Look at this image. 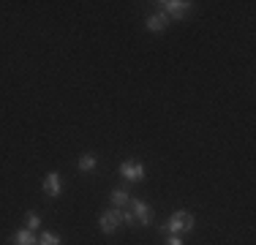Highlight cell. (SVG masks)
I'll use <instances>...</instances> for the list:
<instances>
[{"instance_id": "obj_1", "label": "cell", "mask_w": 256, "mask_h": 245, "mask_svg": "<svg viewBox=\"0 0 256 245\" xmlns=\"http://www.w3.org/2000/svg\"><path fill=\"white\" fill-rule=\"evenodd\" d=\"M194 226H196V218L188 210H180V212H174V216H169L166 224H161L158 229L166 232V234H188V232H194Z\"/></svg>"}, {"instance_id": "obj_14", "label": "cell", "mask_w": 256, "mask_h": 245, "mask_svg": "<svg viewBox=\"0 0 256 245\" xmlns=\"http://www.w3.org/2000/svg\"><path fill=\"white\" fill-rule=\"evenodd\" d=\"M166 245H186V242H182V237H178V234H169Z\"/></svg>"}, {"instance_id": "obj_7", "label": "cell", "mask_w": 256, "mask_h": 245, "mask_svg": "<svg viewBox=\"0 0 256 245\" xmlns=\"http://www.w3.org/2000/svg\"><path fill=\"white\" fill-rule=\"evenodd\" d=\"M60 188H63V182H60V174L58 172H50V174L44 177V182H41V191H44L46 196H60Z\"/></svg>"}, {"instance_id": "obj_6", "label": "cell", "mask_w": 256, "mask_h": 245, "mask_svg": "<svg viewBox=\"0 0 256 245\" xmlns=\"http://www.w3.org/2000/svg\"><path fill=\"white\" fill-rule=\"evenodd\" d=\"M169 24V16L164 14V11H156V14H148V20H144V30H150V33H164Z\"/></svg>"}, {"instance_id": "obj_4", "label": "cell", "mask_w": 256, "mask_h": 245, "mask_svg": "<svg viewBox=\"0 0 256 245\" xmlns=\"http://www.w3.org/2000/svg\"><path fill=\"white\" fill-rule=\"evenodd\" d=\"M128 204H131V212H134V218H136L139 226H150V224H153V210L148 207V202L128 199Z\"/></svg>"}, {"instance_id": "obj_8", "label": "cell", "mask_w": 256, "mask_h": 245, "mask_svg": "<svg viewBox=\"0 0 256 245\" xmlns=\"http://www.w3.org/2000/svg\"><path fill=\"white\" fill-rule=\"evenodd\" d=\"M11 245H38V237L30 229H16L14 234H11Z\"/></svg>"}, {"instance_id": "obj_9", "label": "cell", "mask_w": 256, "mask_h": 245, "mask_svg": "<svg viewBox=\"0 0 256 245\" xmlns=\"http://www.w3.org/2000/svg\"><path fill=\"white\" fill-rule=\"evenodd\" d=\"M96 164H98L96 152H82V156H79V161H76V169H79V172H93Z\"/></svg>"}, {"instance_id": "obj_10", "label": "cell", "mask_w": 256, "mask_h": 245, "mask_svg": "<svg viewBox=\"0 0 256 245\" xmlns=\"http://www.w3.org/2000/svg\"><path fill=\"white\" fill-rule=\"evenodd\" d=\"M109 199H112V204H114V207H126L131 196H128V191H126V188H114V191L109 194Z\"/></svg>"}, {"instance_id": "obj_5", "label": "cell", "mask_w": 256, "mask_h": 245, "mask_svg": "<svg viewBox=\"0 0 256 245\" xmlns=\"http://www.w3.org/2000/svg\"><path fill=\"white\" fill-rule=\"evenodd\" d=\"M120 177L126 182H139V180H144V166L139 161H123L120 164Z\"/></svg>"}, {"instance_id": "obj_3", "label": "cell", "mask_w": 256, "mask_h": 245, "mask_svg": "<svg viewBox=\"0 0 256 245\" xmlns=\"http://www.w3.org/2000/svg\"><path fill=\"white\" fill-rule=\"evenodd\" d=\"M123 226V210H104L98 216V229L104 234H114Z\"/></svg>"}, {"instance_id": "obj_12", "label": "cell", "mask_w": 256, "mask_h": 245, "mask_svg": "<svg viewBox=\"0 0 256 245\" xmlns=\"http://www.w3.org/2000/svg\"><path fill=\"white\" fill-rule=\"evenodd\" d=\"M38 226H41V218H38V212H36V210H28V212H25V229L36 232Z\"/></svg>"}, {"instance_id": "obj_13", "label": "cell", "mask_w": 256, "mask_h": 245, "mask_svg": "<svg viewBox=\"0 0 256 245\" xmlns=\"http://www.w3.org/2000/svg\"><path fill=\"white\" fill-rule=\"evenodd\" d=\"M123 224H136V218H134L131 210H123Z\"/></svg>"}, {"instance_id": "obj_2", "label": "cell", "mask_w": 256, "mask_h": 245, "mask_svg": "<svg viewBox=\"0 0 256 245\" xmlns=\"http://www.w3.org/2000/svg\"><path fill=\"white\" fill-rule=\"evenodd\" d=\"M158 6H161V11L169 16V20H186V16L194 11L191 0H161Z\"/></svg>"}, {"instance_id": "obj_11", "label": "cell", "mask_w": 256, "mask_h": 245, "mask_svg": "<svg viewBox=\"0 0 256 245\" xmlns=\"http://www.w3.org/2000/svg\"><path fill=\"white\" fill-rule=\"evenodd\" d=\"M63 240H60V234H54V232H50V229H44L38 234V245H60Z\"/></svg>"}]
</instances>
